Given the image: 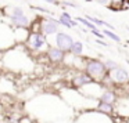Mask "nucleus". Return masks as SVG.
I'll return each instance as SVG.
<instances>
[{
    "label": "nucleus",
    "mask_w": 129,
    "mask_h": 123,
    "mask_svg": "<svg viewBox=\"0 0 129 123\" xmlns=\"http://www.w3.org/2000/svg\"><path fill=\"white\" fill-rule=\"evenodd\" d=\"M85 72L90 76L94 82H101L107 78L108 75V71H107L104 61L99 58H85Z\"/></svg>",
    "instance_id": "nucleus-1"
},
{
    "label": "nucleus",
    "mask_w": 129,
    "mask_h": 123,
    "mask_svg": "<svg viewBox=\"0 0 129 123\" xmlns=\"http://www.w3.org/2000/svg\"><path fill=\"white\" fill-rule=\"evenodd\" d=\"M25 44L31 51H42V50H47L49 43H47V37L39 31H29L28 36L25 39Z\"/></svg>",
    "instance_id": "nucleus-2"
},
{
    "label": "nucleus",
    "mask_w": 129,
    "mask_h": 123,
    "mask_svg": "<svg viewBox=\"0 0 129 123\" xmlns=\"http://www.w3.org/2000/svg\"><path fill=\"white\" fill-rule=\"evenodd\" d=\"M103 82H108L107 86H111V84H119V86H123V84L129 83V73L128 71L123 67H115L114 69L108 71V75L104 79ZM101 82V83H103Z\"/></svg>",
    "instance_id": "nucleus-3"
},
{
    "label": "nucleus",
    "mask_w": 129,
    "mask_h": 123,
    "mask_svg": "<svg viewBox=\"0 0 129 123\" xmlns=\"http://www.w3.org/2000/svg\"><path fill=\"white\" fill-rule=\"evenodd\" d=\"M58 31H60V24H58V20H57V18H53V17L40 18L39 32H42L46 37L53 36V35H56Z\"/></svg>",
    "instance_id": "nucleus-4"
},
{
    "label": "nucleus",
    "mask_w": 129,
    "mask_h": 123,
    "mask_svg": "<svg viewBox=\"0 0 129 123\" xmlns=\"http://www.w3.org/2000/svg\"><path fill=\"white\" fill-rule=\"evenodd\" d=\"M65 53L64 50L58 48L57 46H49L47 50H46V57L47 59L51 62V64H61V62L65 61Z\"/></svg>",
    "instance_id": "nucleus-5"
},
{
    "label": "nucleus",
    "mask_w": 129,
    "mask_h": 123,
    "mask_svg": "<svg viewBox=\"0 0 129 123\" xmlns=\"http://www.w3.org/2000/svg\"><path fill=\"white\" fill-rule=\"evenodd\" d=\"M54 42H56V46L58 48H61V50H64L65 53H68L70 51V48H71V46H72V43H74V39H72V36L71 35H68V33H65V32H57L56 35H54Z\"/></svg>",
    "instance_id": "nucleus-6"
},
{
    "label": "nucleus",
    "mask_w": 129,
    "mask_h": 123,
    "mask_svg": "<svg viewBox=\"0 0 129 123\" xmlns=\"http://www.w3.org/2000/svg\"><path fill=\"white\" fill-rule=\"evenodd\" d=\"M94 80H93L86 72H79L71 79V84H72L74 87H76V89H81V87H85V86H87V84H92Z\"/></svg>",
    "instance_id": "nucleus-7"
},
{
    "label": "nucleus",
    "mask_w": 129,
    "mask_h": 123,
    "mask_svg": "<svg viewBox=\"0 0 129 123\" xmlns=\"http://www.w3.org/2000/svg\"><path fill=\"white\" fill-rule=\"evenodd\" d=\"M9 20L11 21L13 25L18 26V28H28L31 25V20L26 17V14H17V15L9 14Z\"/></svg>",
    "instance_id": "nucleus-8"
},
{
    "label": "nucleus",
    "mask_w": 129,
    "mask_h": 123,
    "mask_svg": "<svg viewBox=\"0 0 129 123\" xmlns=\"http://www.w3.org/2000/svg\"><path fill=\"white\" fill-rule=\"evenodd\" d=\"M99 101H104V102H108V104H115L118 100V95L114 90H111L110 87H106L103 91L99 94Z\"/></svg>",
    "instance_id": "nucleus-9"
},
{
    "label": "nucleus",
    "mask_w": 129,
    "mask_h": 123,
    "mask_svg": "<svg viewBox=\"0 0 129 123\" xmlns=\"http://www.w3.org/2000/svg\"><path fill=\"white\" fill-rule=\"evenodd\" d=\"M68 53L75 57H82V54H83V43L79 42V40H74V43Z\"/></svg>",
    "instance_id": "nucleus-10"
},
{
    "label": "nucleus",
    "mask_w": 129,
    "mask_h": 123,
    "mask_svg": "<svg viewBox=\"0 0 129 123\" xmlns=\"http://www.w3.org/2000/svg\"><path fill=\"white\" fill-rule=\"evenodd\" d=\"M96 109L101 113H106L110 115L114 112V104H108V102H104V101H99L97 105H96Z\"/></svg>",
    "instance_id": "nucleus-11"
},
{
    "label": "nucleus",
    "mask_w": 129,
    "mask_h": 123,
    "mask_svg": "<svg viewBox=\"0 0 129 123\" xmlns=\"http://www.w3.org/2000/svg\"><path fill=\"white\" fill-rule=\"evenodd\" d=\"M103 35H104V36H107L108 39H111L112 42H115V43H119L121 42V37L118 36L114 31H111V29H107V28L103 29Z\"/></svg>",
    "instance_id": "nucleus-12"
},
{
    "label": "nucleus",
    "mask_w": 129,
    "mask_h": 123,
    "mask_svg": "<svg viewBox=\"0 0 129 123\" xmlns=\"http://www.w3.org/2000/svg\"><path fill=\"white\" fill-rule=\"evenodd\" d=\"M75 20L78 21V22H81L82 25H85V26H86L87 29H90V31H93V29H97V26H96L94 24H92V22H90L89 20H86V18H85V17H76Z\"/></svg>",
    "instance_id": "nucleus-13"
},
{
    "label": "nucleus",
    "mask_w": 129,
    "mask_h": 123,
    "mask_svg": "<svg viewBox=\"0 0 129 123\" xmlns=\"http://www.w3.org/2000/svg\"><path fill=\"white\" fill-rule=\"evenodd\" d=\"M123 6V0H110V9L112 10H121Z\"/></svg>",
    "instance_id": "nucleus-14"
},
{
    "label": "nucleus",
    "mask_w": 129,
    "mask_h": 123,
    "mask_svg": "<svg viewBox=\"0 0 129 123\" xmlns=\"http://www.w3.org/2000/svg\"><path fill=\"white\" fill-rule=\"evenodd\" d=\"M85 18H86V20H89L92 24H94L96 26H103V22H104L103 20H99V18L92 17V15H89V14H86V15H85Z\"/></svg>",
    "instance_id": "nucleus-15"
},
{
    "label": "nucleus",
    "mask_w": 129,
    "mask_h": 123,
    "mask_svg": "<svg viewBox=\"0 0 129 123\" xmlns=\"http://www.w3.org/2000/svg\"><path fill=\"white\" fill-rule=\"evenodd\" d=\"M104 65H106L107 71H111V69H114L115 67H118V64L115 61H112V59H106V61H104Z\"/></svg>",
    "instance_id": "nucleus-16"
},
{
    "label": "nucleus",
    "mask_w": 129,
    "mask_h": 123,
    "mask_svg": "<svg viewBox=\"0 0 129 123\" xmlns=\"http://www.w3.org/2000/svg\"><path fill=\"white\" fill-rule=\"evenodd\" d=\"M58 24H60V26H64V28H67V29H72V28H74V26L71 25L70 21L64 20V18H61V17L58 18Z\"/></svg>",
    "instance_id": "nucleus-17"
},
{
    "label": "nucleus",
    "mask_w": 129,
    "mask_h": 123,
    "mask_svg": "<svg viewBox=\"0 0 129 123\" xmlns=\"http://www.w3.org/2000/svg\"><path fill=\"white\" fill-rule=\"evenodd\" d=\"M32 10H35V11H39V13H43V14L53 15V13H51V11H49V10L43 9V7H39V6H32Z\"/></svg>",
    "instance_id": "nucleus-18"
},
{
    "label": "nucleus",
    "mask_w": 129,
    "mask_h": 123,
    "mask_svg": "<svg viewBox=\"0 0 129 123\" xmlns=\"http://www.w3.org/2000/svg\"><path fill=\"white\" fill-rule=\"evenodd\" d=\"M93 35H94L97 39H103L104 40V35H103V32H99V29H93V31H90Z\"/></svg>",
    "instance_id": "nucleus-19"
},
{
    "label": "nucleus",
    "mask_w": 129,
    "mask_h": 123,
    "mask_svg": "<svg viewBox=\"0 0 129 123\" xmlns=\"http://www.w3.org/2000/svg\"><path fill=\"white\" fill-rule=\"evenodd\" d=\"M87 2H89V0H87ZM92 2L100 4V6H110V0H92Z\"/></svg>",
    "instance_id": "nucleus-20"
},
{
    "label": "nucleus",
    "mask_w": 129,
    "mask_h": 123,
    "mask_svg": "<svg viewBox=\"0 0 129 123\" xmlns=\"http://www.w3.org/2000/svg\"><path fill=\"white\" fill-rule=\"evenodd\" d=\"M62 6H68V7H76V4L74 2H68V0H62Z\"/></svg>",
    "instance_id": "nucleus-21"
},
{
    "label": "nucleus",
    "mask_w": 129,
    "mask_h": 123,
    "mask_svg": "<svg viewBox=\"0 0 129 123\" xmlns=\"http://www.w3.org/2000/svg\"><path fill=\"white\" fill-rule=\"evenodd\" d=\"M43 2H46V3H49V4H53V6H58V4H61L60 3V0H43Z\"/></svg>",
    "instance_id": "nucleus-22"
},
{
    "label": "nucleus",
    "mask_w": 129,
    "mask_h": 123,
    "mask_svg": "<svg viewBox=\"0 0 129 123\" xmlns=\"http://www.w3.org/2000/svg\"><path fill=\"white\" fill-rule=\"evenodd\" d=\"M96 43H97V44H100V46H104V47H107V46H108V43H106L103 39H97V40H96Z\"/></svg>",
    "instance_id": "nucleus-23"
},
{
    "label": "nucleus",
    "mask_w": 129,
    "mask_h": 123,
    "mask_svg": "<svg viewBox=\"0 0 129 123\" xmlns=\"http://www.w3.org/2000/svg\"><path fill=\"white\" fill-rule=\"evenodd\" d=\"M126 7H129V0H123V6H122V10H125Z\"/></svg>",
    "instance_id": "nucleus-24"
},
{
    "label": "nucleus",
    "mask_w": 129,
    "mask_h": 123,
    "mask_svg": "<svg viewBox=\"0 0 129 123\" xmlns=\"http://www.w3.org/2000/svg\"><path fill=\"white\" fill-rule=\"evenodd\" d=\"M126 123H129V117H128V120H126Z\"/></svg>",
    "instance_id": "nucleus-25"
},
{
    "label": "nucleus",
    "mask_w": 129,
    "mask_h": 123,
    "mask_svg": "<svg viewBox=\"0 0 129 123\" xmlns=\"http://www.w3.org/2000/svg\"><path fill=\"white\" fill-rule=\"evenodd\" d=\"M61 2H62V0H61Z\"/></svg>",
    "instance_id": "nucleus-26"
}]
</instances>
